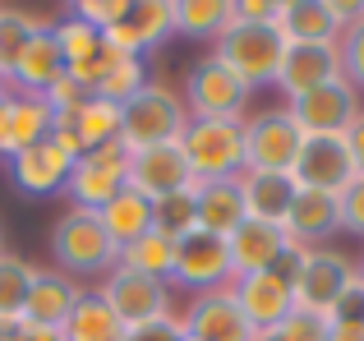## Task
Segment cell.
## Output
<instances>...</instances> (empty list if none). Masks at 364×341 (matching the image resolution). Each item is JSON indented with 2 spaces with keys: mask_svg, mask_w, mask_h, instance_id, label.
Returning a JSON list of instances; mask_svg holds the SVG:
<instances>
[{
  "mask_svg": "<svg viewBox=\"0 0 364 341\" xmlns=\"http://www.w3.org/2000/svg\"><path fill=\"white\" fill-rule=\"evenodd\" d=\"M23 318H0V341H23Z\"/></svg>",
  "mask_w": 364,
  "mask_h": 341,
  "instance_id": "cell-47",
  "label": "cell"
},
{
  "mask_svg": "<svg viewBox=\"0 0 364 341\" xmlns=\"http://www.w3.org/2000/svg\"><path fill=\"white\" fill-rule=\"evenodd\" d=\"M231 281V249H226L222 235H208V231H189L185 240H176V272H171L166 286L180 291H217Z\"/></svg>",
  "mask_w": 364,
  "mask_h": 341,
  "instance_id": "cell-10",
  "label": "cell"
},
{
  "mask_svg": "<svg viewBox=\"0 0 364 341\" xmlns=\"http://www.w3.org/2000/svg\"><path fill=\"white\" fill-rule=\"evenodd\" d=\"M83 286L70 281L65 272H37L33 291H28V305H23V323H37V328H65L70 309L79 305Z\"/></svg>",
  "mask_w": 364,
  "mask_h": 341,
  "instance_id": "cell-25",
  "label": "cell"
},
{
  "mask_svg": "<svg viewBox=\"0 0 364 341\" xmlns=\"http://www.w3.org/2000/svg\"><path fill=\"white\" fill-rule=\"evenodd\" d=\"M74 134H79L83 153L102 148V144H116L120 139V107L116 102H102V97H88L74 111Z\"/></svg>",
  "mask_w": 364,
  "mask_h": 341,
  "instance_id": "cell-32",
  "label": "cell"
},
{
  "mask_svg": "<svg viewBox=\"0 0 364 341\" xmlns=\"http://www.w3.org/2000/svg\"><path fill=\"white\" fill-rule=\"evenodd\" d=\"M70 166H74V157L60 153L51 139H42V144L23 148L18 157H9V180H14V189L28 194V198H51V194H65Z\"/></svg>",
  "mask_w": 364,
  "mask_h": 341,
  "instance_id": "cell-20",
  "label": "cell"
},
{
  "mask_svg": "<svg viewBox=\"0 0 364 341\" xmlns=\"http://www.w3.org/2000/svg\"><path fill=\"white\" fill-rule=\"evenodd\" d=\"M355 277V268H350L346 254L337 249H304L300 254V268H295L291 277V300L295 309H304V314L323 318V323L332 328V305L341 300V291H346V281Z\"/></svg>",
  "mask_w": 364,
  "mask_h": 341,
  "instance_id": "cell-7",
  "label": "cell"
},
{
  "mask_svg": "<svg viewBox=\"0 0 364 341\" xmlns=\"http://www.w3.org/2000/svg\"><path fill=\"white\" fill-rule=\"evenodd\" d=\"M0 254H5V231H0Z\"/></svg>",
  "mask_w": 364,
  "mask_h": 341,
  "instance_id": "cell-50",
  "label": "cell"
},
{
  "mask_svg": "<svg viewBox=\"0 0 364 341\" xmlns=\"http://www.w3.org/2000/svg\"><path fill=\"white\" fill-rule=\"evenodd\" d=\"M249 97H254V92H249L222 60H213V55L189 65L185 92H180V102H185V111L194 120H245Z\"/></svg>",
  "mask_w": 364,
  "mask_h": 341,
  "instance_id": "cell-5",
  "label": "cell"
},
{
  "mask_svg": "<svg viewBox=\"0 0 364 341\" xmlns=\"http://www.w3.org/2000/svg\"><path fill=\"white\" fill-rule=\"evenodd\" d=\"M194 185H198V180H194ZM194 185L180 189V194H171V198H161V203H152V226H157L161 235H171V240H185L189 231H198Z\"/></svg>",
  "mask_w": 364,
  "mask_h": 341,
  "instance_id": "cell-34",
  "label": "cell"
},
{
  "mask_svg": "<svg viewBox=\"0 0 364 341\" xmlns=\"http://www.w3.org/2000/svg\"><path fill=\"white\" fill-rule=\"evenodd\" d=\"M286 46L291 42H341L346 18H341L337 0H272V18H267Z\"/></svg>",
  "mask_w": 364,
  "mask_h": 341,
  "instance_id": "cell-14",
  "label": "cell"
},
{
  "mask_svg": "<svg viewBox=\"0 0 364 341\" xmlns=\"http://www.w3.org/2000/svg\"><path fill=\"white\" fill-rule=\"evenodd\" d=\"M341 139H346V153H350V162H355V175H364V111L350 120V129Z\"/></svg>",
  "mask_w": 364,
  "mask_h": 341,
  "instance_id": "cell-44",
  "label": "cell"
},
{
  "mask_svg": "<svg viewBox=\"0 0 364 341\" xmlns=\"http://www.w3.org/2000/svg\"><path fill=\"white\" fill-rule=\"evenodd\" d=\"M231 291H235V300H240L245 318L254 323V332H272V328L295 309L291 281H286L277 268L272 272H254V277H235Z\"/></svg>",
  "mask_w": 364,
  "mask_h": 341,
  "instance_id": "cell-21",
  "label": "cell"
},
{
  "mask_svg": "<svg viewBox=\"0 0 364 341\" xmlns=\"http://www.w3.org/2000/svg\"><path fill=\"white\" fill-rule=\"evenodd\" d=\"M37 281V268L18 254H0V318H23V305H28V291Z\"/></svg>",
  "mask_w": 364,
  "mask_h": 341,
  "instance_id": "cell-33",
  "label": "cell"
},
{
  "mask_svg": "<svg viewBox=\"0 0 364 341\" xmlns=\"http://www.w3.org/2000/svg\"><path fill=\"white\" fill-rule=\"evenodd\" d=\"M291 180L300 189H318V194L337 198L341 189L355 180V162L346 153V139L341 134H318V139H304L300 157L291 166Z\"/></svg>",
  "mask_w": 364,
  "mask_h": 341,
  "instance_id": "cell-15",
  "label": "cell"
},
{
  "mask_svg": "<svg viewBox=\"0 0 364 341\" xmlns=\"http://www.w3.org/2000/svg\"><path fill=\"white\" fill-rule=\"evenodd\" d=\"M171 33H176L171 0H129V14H124L116 28H107L102 42H107L111 51H124V55H148V51H157Z\"/></svg>",
  "mask_w": 364,
  "mask_h": 341,
  "instance_id": "cell-18",
  "label": "cell"
},
{
  "mask_svg": "<svg viewBox=\"0 0 364 341\" xmlns=\"http://www.w3.org/2000/svg\"><path fill=\"white\" fill-rule=\"evenodd\" d=\"M346 79L341 74V51L337 42H291L282 55V70H277V83L272 88H282L286 102L304 97V92L314 88H328V83Z\"/></svg>",
  "mask_w": 364,
  "mask_h": 341,
  "instance_id": "cell-12",
  "label": "cell"
},
{
  "mask_svg": "<svg viewBox=\"0 0 364 341\" xmlns=\"http://www.w3.org/2000/svg\"><path fill=\"white\" fill-rule=\"evenodd\" d=\"M185 125H189V111L166 83H148L139 97H129L120 107V144L129 153L157 148V144H180Z\"/></svg>",
  "mask_w": 364,
  "mask_h": 341,
  "instance_id": "cell-4",
  "label": "cell"
},
{
  "mask_svg": "<svg viewBox=\"0 0 364 341\" xmlns=\"http://www.w3.org/2000/svg\"><path fill=\"white\" fill-rule=\"evenodd\" d=\"M337 222H341V231H346V235L364 240V175H355L337 194Z\"/></svg>",
  "mask_w": 364,
  "mask_h": 341,
  "instance_id": "cell-39",
  "label": "cell"
},
{
  "mask_svg": "<svg viewBox=\"0 0 364 341\" xmlns=\"http://www.w3.org/2000/svg\"><path fill=\"white\" fill-rule=\"evenodd\" d=\"M97 296L107 300V309L120 318L124 332L148 328V323H157V318L171 314V286L166 281L139 277V272H129V268H111L107 277H102Z\"/></svg>",
  "mask_w": 364,
  "mask_h": 341,
  "instance_id": "cell-9",
  "label": "cell"
},
{
  "mask_svg": "<svg viewBox=\"0 0 364 341\" xmlns=\"http://www.w3.org/2000/svg\"><path fill=\"white\" fill-rule=\"evenodd\" d=\"M42 97H46V102H51V111H79V107H83V102H88V97H92V92H88V88H79V83H74V79H70V74H60V79H55V83H51V88H46V92H42Z\"/></svg>",
  "mask_w": 364,
  "mask_h": 341,
  "instance_id": "cell-41",
  "label": "cell"
},
{
  "mask_svg": "<svg viewBox=\"0 0 364 341\" xmlns=\"http://www.w3.org/2000/svg\"><path fill=\"white\" fill-rule=\"evenodd\" d=\"M124 14H129V0H79V5H74V18H83V23L97 28V33L116 28Z\"/></svg>",
  "mask_w": 364,
  "mask_h": 341,
  "instance_id": "cell-40",
  "label": "cell"
},
{
  "mask_svg": "<svg viewBox=\"0 0 364 341\" xmlns=\"http://www.w3.org/2000/svg\"><path fill=\"white\" fill-rule=\"evenodd\" d=\"M337 51H341V74H346V83L360 92L364 88V9H360L355 23H346Z\"/></svg>",
  "mask_w": 364,
  "mask_h": 341,
  "instance_id": "cell-38",
  "label": "cell"
},
{
  "mask_svg": "<svg viewBox=\"0 0 364 341\" xmlns=\"http://www.w3.org/2000/svg\"><path fill=\"white\" fill-rule=\"evenodd\" d=\"M51 33H55V46H60V55H65V70L70 65H83V60H92V55L102 51V33L97 28H88L83 18H60V23H51Z\"/></svg>",
  "mask_w": 364,
  "mask_h": 341,
  "instance_id": "cell-35",
  "label": "cell"
},
{
  "mask_svg": "<svg viewBox=\"0 0 364 341\" xmlns=\"http://www.w3.org/2000/svg\"><path fill=\"white\" fill-rule=\"evenodd\" d=\"M355 277H360V281H364V254H360V268H355Z\"/></svg>",
  "mask_w": 364,
  "mask_h": 341,
  "instance_id": "cell-48",
  "label": "cell"
},
{
  "mask_svg": "<svg viewBox=\"0 0 364 341\" xmlns=\"http://www.w3.org/2000/svg\"><path fill=\"white\" fill-rule=\"evenodd\" d=\"M116 268H129V272L152 277V281H171V272H176V240L152 226L148 235H139L134 244H124Z\"/></svg>",
  "mask_w": 364,
  "mask_h": 341,
  "instance_id": "cell-29",
  "label": "cell"
},
{
  "mask_svg": "<svg viewBox=\"0 0 364 341\" xmlns=\"http://www.w3.org/2000/svg\"><path fill=\"white\" fill-rule=\"evenodd\" d=\"M185 341H194V337H189V332H185Z\"/></svg>",
  "mask_w": 364,
  "mask_h": 341,
  "instance_id": "cell-51",
  "label": "cell"
},
{
  "mask_svg": "<svg viewBox=\"0 0 364 341\" xmlns=\"http://www.w3.org/2000/svg\"><path fill=\"white\" fill-rule=\"evenodd\" d=\"M124 185H129L134 194H143L148 203H161V198L189 189L194 175H189V162H185V153H180V144H157V148L129 153V180H124Z\"/></svg>",
  "mask_w": 364,
  "mask_h": 341,
  "instance_id": "cell-16",
  "label": "cell"
},
{
  "mask_svg": "<svg viewBox=\"0 0 364 341\" xmlns=\"http://www.w3.org/2000/svg\"><path fill=\"white\" fill-rule=\"evenodd\" d=\"M129 332L120 328V318L107 309V300L97 291H83L79 305L65 318V341H124Z\"/></svg>",
  "mask_w": 364,
  "mask_h": 341,
  "instance_id": "cell-28",
  "label": "cell"
},
{
  "mask_svg": "<svg viewBox=\"0 0 364 341\" xmlns=\"http://www.w3.org/2000/svg\"><path fill=\"white\" fill-rule=\"evenodd\" d=\"M240 194H245L249 222L286 226V212H291V198H295V180H291V175H263V170H245V175H240Z\"/></svg>",
  "mask_w": 364,
  "mask_h": 341,
  "instance_id": "cell-26",
  "label": "cell"
},
{
  "mask_svg": "<svg viewBox=\"0 0 364 341\" xmlns=\"http://www.w3.org/2000/svg\"><path fill=\"white\" fill-rule=\"evenodd\" d=\"M60 74H65V55H60V46H55L51 23H46L28 37L18 60L9 65V92H46Z\"/></svg>",
  "mask_w": 364,
  "mask_h": 341,
  "instance_id": "cell-22",
  "label": "cell"
},
{
  "mask_svg": "<svg viewBox=\"0 0 364 341\" xmlns=\"http://www.w3.org/2000/svg\"><path fill=\"white\" fill-rule=\"evenodd\" d=\"M124 341H185V318L166 314V318H157V323H148V328H134Z\"/></svg>",
  "mask_w": 364,
  "mask_h": 341,
  "instance_id": "cell-43",
  "label": "cell"
},
{
  "mask_svg": "<svg viewBox=\"0 0 364 341\" xmlns=\"http://www.w3.org/2000/svg\"><path fill=\"white\" fill-rule=\"evenodd\" d=\"M51 102L42 92H5L0 97V157H18L23 148L51 139Z\"/></svg>",
  "mask_w": 364,
  "mask_h": 341,
  "instance_id": "cell-17",
  "label": "cell"
},
{
  "mask_svg": "<svg viewBox=\"0 0 364 341\" xmlns=\"http://www.w3.org/2000/svg\"><path fill=\"white\" fill-rule=\"evenodd\" d=\"M180 318H185V332L194 337V341H254L258 337L254 323L245 318L240 300H235L231 281H226V286H217V291L194 296Z\"/></svg>",
  "mask_w": 364,
  "mask_h": 341,
  "instance_id": "cell-13",
  "label": "cell"
},
{
  "mask_svg": "<svg viewBox=\"0 0 364 341\" xmlns=\"http://www.w3.org/2000/svg\"><path fill=\"white\" fill-rule=\"evenodd\" d=\"M171 18H176L180 37H222L231 23V0H171Z\"/></svg>",
  "mask_w": 364,
  "mask_h": 341,
  "instance_id": "cell-30",
  "label": "cell"
},
{
  "mask_svg": "<svg viewBox=\"0 0 364 341\" xmlns=\"http://www.w3.org/2000/svg\"><path fill=\"white\" fill-rule=\"evenodd\" d=\"M23 341H65V328H37V323H23Z\"/></svg>",
  "mask_w": 364,
  "mask_h": 341,
  "instance_id": "cell-45",
  "label": "cell"
},
{
  "mask_svg": "<svg viewBox=\"0 0 364 341\" xmlns=\"http://www.w3.org/2000/svg\"><path fill=\"white\" fill-rule=\"evenodd\" d=\"M258 341H328V323L304 309H291L272 332H258Z\"/></svg>",
  "mask_w": 364,
  "mask_h": 341,
  "instance_id": "cell-37",
  "label": "cell"
},
{
  "mask_svg": "<svg viewBox=\"0 0 364 341\" xmlns=\"http://www.w3.org/2000/svg\"><path fill=\"white\" fill-rule=\"evenodd\" d=\"M337 231H341V222H337V198H332V194H318V189H300V185H295L291 212H286V235H291L295 244L318 249V244L332 240Z\"/></svg>",
  "mask_w": 364,
  "mask_h": 341,
  "instance_id": "cell-24",
  "label": "cell"
},
{
  "mask_svg": "<svg viewBox=\"0 0 364 341\" xmlns=\"http://www.w3.org/2000/svg\"><path fill=\"white\" fill-rule=\"evenodd\" d=\"M300 148H304V134H300V125L291 120V111H286V107L245 116V170L291 175Z\"/></svg>",
  "mask_w": 364,
  "mask_h": 341,
  "instance_id": "cell-6",
  "label": "cell"
},
{
  "mask_svg": "<svg viewBox=\"0 0 364 341\" xmlns=\"http://www.w3.org/2000/svg\"><path fill=\"white\" fill-rule=\"evenodd\" d=\"M37 28H46V18L18 14V9H5V5H0V70H5V79H9V65L18 60V51L28 46V37H33Z\"/></svg>",
  "mask_w": 364,
  "mask_h": 341,
  "instance_id": "cell-36",
  "label": "cell"
},
{
  "mask_svg": "<svg viewBox=\"0 0 364 341\" xmlns=\"http://www.w3.org/2000/svg\"><path fill=\"white\" fill-rule=\"evenodd\" d=\"M291 235L286 226H267V222H240L226 235V249H231V281L235 277H254V272H272L277 263L291 249Z\"/></svg>",
  "mask_w": 364,
  "mask_h": 341,
  "instance_id": "cell-19",
  "label": "cell"
},
{
  "mask_svg": "<svg viewBox=\"0 0 364 341\" xmlns=\"http://www.w3.org/2000/svg\"><path fill=\"white\" fill-rule=\"evenodd\" d=\"M9 88V79H5V70H0V92H5Z\"/></svg>",
  "mask_w": 364,
  "mask_h": 341,
  "instance_id": "cell-49",
  "label": "cell"
},
{
  "mask_svg": "<svg viewBox=\"0 0 364 341\" xmlns=\"http://www.w3.org/2000/svg\"><path fill=\"white\" fill-rule=\"evenodd\" d=\"M129 180V148L120 144H102V148H88L79 162L70 166V180H65V194H70L74 207H88V212H102V203L124 189Z\"/></svg>",
  "mask_w": 364,
  "mask_h": 341,
  "instance_id": "cell-8",
  "label": "cell"
},
{
  "mask_svg": "<svg viewBox=\"0 0 364 341\" xmlns=\"http://www.w3.org/2000/svg\"><path fill=\"white\" fill-rule=\"evenodd\" d=\"M328 341H364V323H332Z\"/></svg>",
  "mask_w": 364,
  "mask_h": 341,
  "instance_id": "cell-46",
  "label": "cell"
},
{
  "mask_svg": "<svg viewBox=\"0 0 364 341\" xmlns=\"http://www.w3.org/2000/svg\"><path fill=\"white\" fill-rule=\"evenodd\" d=\"M102 226H107V235L116 240V249H124V244H134L139 235L152 231V203L143 194H134L129 185L120 189L111 203H102Z\"/></svg>",
  "mask_w": 364,
  "mask_h": 341,
  "instance_id": "cell-27",
  "label": "cell"
},
{
  "mask_svg": "<svg viewBox=\"0 0 364 341\" xmlns=\"http://www.w3.org/2000/svg\"><path fill=\"white\" fill-rule=\"evenodd\" d=\"M286 111H291V120L300 125L304 139H318V134H346L350 120L360 116V92L350 88L346 79L328 83V88H314L304 92V97L286 102Z\"/></svg>",
  "mask_w": 364,
  "mask_h": 341,
  "instance_id": "cell-11",
  "label": "cell"
},
{
  "mask_svg": "<svg viewBox=\"0 0 364 341\" xmlns=\"http://www.w3.org/2000/svg\"><path fill=\"white\" fill-rule=\"evenodd\" d=\"M143 88H148V60H143V55H124V51H116V60H111L107 74H102V83L92 88V97L124 107V102L139 97Z\"/></svg>",
  "mask_w": 364,
  "mask_h": 341,
  "instance_id": "cell-31",
  "label": "cell"
},
{
  "mask_svg": "<svg viewBox=\"0 0 364 341\" xmlns=\"http://www.w3.org/2000/svg\"><path fill=\"white\" fill-rule=\"evenodd\" d=\"M332 323H364V281L350 277L341 300L332 305Z\"/></svg>",
  "mask_w": 364,
  "mask_h": 341,
  "instance_id": "cell-42",
  "label": "cell"
},
{
  "mask_svg": "<svg viewBox=\"0 0 364 341\" xmlns=\"http://www.w3.org/2000/svg\"><path fill=\"white\" fill-rule=\"evenodd\" d=\"M194 212H198V231L222 235L226 240L240 222H249L245 194H240V175L235 180H198L194 185Z\"/></svg>",
  "mask_w": 364,
  "mask_h": 341,
  "instance_id": "cell-23",
  "label": "cell"
},
{
  "mask_svg": "<svg viewBox=\"0 0 364 341\" xmlns=\"http://www.w3.org/2000/svg\"><path fill=\"white\" fill-rule=\"evenodd\" d=\"M5 92H9V88H5ZM5 92H0V97H5Z\"/></svg>",
  "mask_w": 364,
  "mask_h": 341,
  "instance_id": "cell-52",
  "label": "cell"
},
{
  "mask_svg": "<svg viewBox=\"0 0 364 341\" xmlns=\"http://www.w3.org/2000/svg\"><path fill=\"white\" fill-rule=\"evenodd\" d=\"M51 254H55L65 277H107L120 263L116 240L107 235L102 217L88 212V207H70L51 226Z\"/></svg>",
  "mask_w": 364,
  "mask_h": 341,
  "instance_id": "cell-2",
  "label": "cell"
},
{
  "mask_svg": "<svg viewBox=\"0 0 364 341\" xmlns=\"http://www.w3.org/2000/svg\"><path fill=\"white\" fill-rule=\"evenodd\" d=\"M282 55H286V42L267 23H240L235 14H231V23L222 28V37L213 42V60H222L249 92L272 88L277 70H282Z\"/></svg>",
  "mask_w": 364,
  "mask_h": 341,
  "instance_id": "cell-1",
  "label": "cell"
},
{
  "mask_svg": "<svg viewBox=\"0 0 364 341\" xmlns=\"http://www.w3.org/2000/svg\"><path fill=\"white\" fill-rule=\"evenodd\" d=\"M180 153L194 180H235L245 175V120H194L180 134Z\"/></svg>",
  "mask_w": 364,
  "mask_h": 341,
  "instance_id": "cell-3",
  "label": "cell"
}]
</instances>
